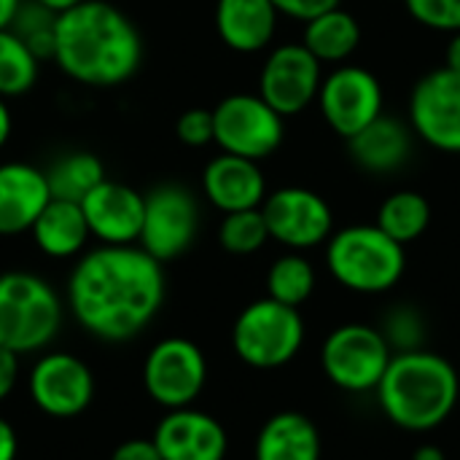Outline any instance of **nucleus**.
Masks as SVG:
<instances>
[{"label":"nucleus","instance_id":"obj_1","mask_svg":"<svg viewBox=\"0 0 460 460\" xmlns=\"http://www.w3.org/2000/svg\"><path fill=\"white\" fill-rule=\"evenodd\" d=\"M162 261L140 245H102L78 259L67 280V307L102 342L137 337L162 310Z\"/></svg>","mask_w":460,"mask_h":460},{"label":"nucleus","instance_id":"obj_2","mask_svg":"<svg viewBox=\"0 0 460 460\" xmlns=\"http://www.w3.org/2000/svg\"><path fill=\"white\" fill-rule=\"evenodd\" d=\"M51 59L67 78L108 89L137 73L143 40L124 11L105 0H84L57 16Z\"/></svg>","mask_w":460,"mask_h":460},{"label":"nucleus","instance_id":"obj_3","mask_svg":"<svg viewBox=\"0 0 460 460\" xmlns=\"http://www.w3.org/2000/svg\"><path fill=\"white\" fill-rule=\"evenodd\" d=\"M460 399V375L456 367L431 350L396 353L377 385L383 415L404 431L439 429Z\"/></svg>","mask_w":460,"mask_h":460},{"label":"nucleus","instance_id":"obj_4","mask_svg":"<svg viewBox=\"0 0 460 460\" xmlns=\"http://www.w3.org/2000/svg\"><path fill=\"white\" fill-rule=\"evenodd\" d=\"M326 267L348 291L385 294L402 280L407 253L377 224H356L326 240Z\"/></svg>","mask_w":460,"mask_h":460},{"label":"nucleus","instance_id":"obj_5","mask_svg":"<svg viewBox=\"0 0 460 460\" xmlns=\"http://www.w3.org/2000/svg\"><path fill=\"white\" fill-rule=\"evenodd\" d=\"M62 326V299L32 272L0 275V345L27 356L43 350Z\"/></svg>","mask_w":460,"mask_h":460},{"label":"nucleus","instance_id":"obj_6","mask_svg":"<svg viewBox=\"0 0 460 460\" xmlns=\"http://www.w3.org/2000/svg\"><path fill=\"white\" fill-rule=\"evenodd\" d=\"M305 342V321L299 307L275 299L251 302L234 321L232 345L243 364L253 369H278L296 358Z\"/></svg>","mask_w":460,"mask_h":460},{"label":"nucleus","instance_id":"obj_7","mask_svg":"<svg viewBox=\"0 0 460 460\" xmlns=\"http://www.w3.org/2000/svg\"><path fill=\"white\" fill-rule=\"evenodd\" d=\"M394 358L383 332L367 323H345L334 329L321 348V367L332 385L348 394L377 391Z\"/></svg>","mask_w":460,"mask_h":460},{"label":"nucleus","instance_id":"obj_8","mask_svg":"<svg viewBox=\"0 0 460 460\" xmlns=\"http://www.w3.org/2000/svg\"><path fill=\"white\" fill-rule=\"evenodd\" d=\"M286 137L283 116L259 94H229L213 108V143L224 154L261 162Z\"/></svg>","mask_w":460,"mask_h":460},{"label":"nucleus","instance_id":"obj_9","mask_svg":"<svg viewBox=\"0 0 460 460\" xmlns=\"http://www.w3.org/2000/svg\"><path fill=\"white\" fill-rule=\"evenodd\" d=\"M199 232V205L186 186L162 183L146 194L140 248L156 261H172L183 256Z\"/></svg>","mask_w":460,"mask_h":460},{"label":"nucleus","instance_id":"obj_10","mask_svg":"<svg viewBox=\"0 0 460 460\" xmlns=\"http://www.w3.org/2000/svg\"><path fill=\"white\" fill-rule=\"evenodd\" d=\"M208 380V361L199 345L186 337L156 342L143 364L146 394L164 410L191 407Z\"/></svg>","mask_w":460,"mask_h":460},{"label":"nucleus","instance_id":"obj_11","mask_svg":"<svg viewBox=\"0 0 460 460\" xmlns=\"http://www.w3.org/2000/svg\"><path fill=\"white\" fill-rule=\"evenodd\" d=\"M318 108L326 124L345 140L358 135L367 124L383 116V84L361 65L334 67L318 89Z\"/></svg>","mask_w":460,"mask_h":460},{"label":"nucleus","instance_id":"obj_12","mask_svg":"<svg viewBox=\"0 0 460 460\" xmlns=\"http://www.w3.org/2000/svg\"><path fill=\"white\" fill-rule=\"evenodd\" d=\"M261 216L267 221L270 240L291 248L307 251L323 245L334 234L332 205L313 189L286 186L264 197Z\"/></svg>","mask_w":460,"mask_h":460},{"label":"nucleus","instance_id":"obj_13","mask_svg":"<svg viewBox=\"0 0 460 460\" xmlns=\"http://www.w3.org/2000/svg\"><path fill=\"white\" fill-rule=\"evenodd\" d=\"M410 127L431 148L460 154V73L437 67L410 94Z\"/></svg>","mask_w":460,"mask_h":460},{"label":"nucleus","instance_id":"obj_14","mask_svg":"<svg viewBox=\"0 0 460 460\" xmlns=\"http://www.w3.org/2000/svg\"><path fill=\"white\" fill-rule=\"evenodd\" d=\"M321 62L302 43H283L270 51L259 73V97L283 119L296 116L318 97Z\"/></svg>","mask_w":460,"mask_h":460},{"label":"nucleus","instance_id":"obj_15","mask_svg":"<svg viewBox=\"0 0 460 460\" xmlns=\"http://www.w3.org/2000/svg\"><path fill=\"white\" fill-rule=\"evenodd\" d=\"M27 391L32 404L49 418H75L94 399L92 369L73 353H46L35 361Z\"/></svg>","mask_w":460,"mask_h":460},{"label":"nucleus","instance_id":"obj_16","mask_svg":"<svg viewBox=\"0 0 460 460\" xmlns=\"http://www.w3.org/2000/svg\"><path fill=\"white\" fill-rule=\"evenodd\" d=\"M89 234L102 245H135L143 229L146 194L119 181H102L81 202Z\"/></svg>","mask_w":460,"mask_h":460},{"label":"nucleus","instance_id":"obj_17","mask_svg":"<svg viewBox=\"0 0 460 460\" xmlns=\"http://www.w3.org/2000/svg\"><path fill=\"white\" fill-rule=\"evenodd\" d=\"M151 439L162 460H224L229 450L224 426L191 407L167 410Z\"/></svg>","mask_w":460,"mask_h":460},{"label":"nucleus","instance_id":"obj_18","mask_svg":"<svg viewBox=\"0 0 460 460\" xmlns=\"http://www.w3.org/2000/svg\"><path fill=\"white\" fill-rule=\"evenodd\" d=\"M202 191L221 213H237L261 208L267 197V181L259 162L221 151L202 172Z\"/></svg>","mask_w":460,"mask_h":460},{"label":"nucleus","instance_id":"obj_19","mask_svg":"<svg viewBox=\"0 0 460 460\" xmlns=\"http://www.w3.org/2000/svg\"><path fill=\"white\" fill-rule=\"evenodd\" d=\"M49 199L51 191L43 170L24 162L0 164V234L3 237L30 232V226L49 205Z\"/></svg>","mask_w":460,"mask_h":460},{"label":"nucleus","instance_id":"obj_20","mask_svg":"<svg viewBox=\"0 0 460 460\" xmlns=\"http://www.w3.org/2000/svg\"><path fill=\"white\" fill-rule=\"evenodd\" d=\"M353 162L372 175H391L412 156V127L394 116H377L348 140Z\"/></svg>","mask_w":460,"mask_h":460},{"label":"nucleus","instance_id":"obj_21","mask_svg":"<svg viewBox=\"0 0 460 460\" xmlns=\"http://www.w3.org/2000/svg\"><path fill=\"white\" fill-rule=\"evenodd\" d=\"M278 8L272 0H218L216 30L218 38L237 54H256L267 49L278 30Z\"/></svg>","mask_w":460,"mask_h":460},{"label":"nucleus","instance_id":"obj_22","mask_svg":"<svg viewBox=\"0 0 460 460\" xmlns=\"http://www.w3.org/2000/svg\"><path fill=\"white\" fill-rule=\"evenodd\" d=\"M256 460H321V434L302 412L272 415L256 437Z\"/></svg>","mask_w":460,"mask_h":460},{"label":"nucleus","instance_id":"obj_23","mask_svg":"<svg viewBox=\"0 0 460 460\" xmlns=\"http://www.w3.org/2000/svg\"><path fill=\"white\" fill-rule=\"evenodd\" d=\"M32 243L38 245L40 253L51 259H70L78 256L86 245L89 226L84 218V210L78 202L67 199H49V205L40 210L35 224L30 226Z\"/></svg>","mask_w":460,"mask_h":460},{"label":"nucleus","instance_id":"obj_24","mask_svg":"<svg viewBox=\"0 0 460 460\" xmlns=\"http://www.w3.org/2000/svg\"><path fill=\"white\" fill-rule=\"evenodd\" d=\"M361 43V24L358 19L345 11L342 5L329 8L318 16H313L310 22H305V35H302V46L323 65H340L345 59H350L356 54Z\"/></svg>","mask_w":460,"mask_h":460},{"label":"nucleus","instance_id":"obj_25","mask_svg":"<svg viewBox=\"0 0 460 460\" xmlns=\"http://www.w3.org/2000/svg\"><path fill=\"white\" fill-rule=\"evenodd\" d=\"M102 181H105V167L92 151L65 154L46 170V183L51 197L67 202H81Z\"/></svg>","mask_w":460,"mask_h":460},{"label":"nucleus","instance_id":"obj_26","mask_svg":"<svg viewBox=\"0 0 460 460\" xmlns=\"http://www.w3.org/2000/svg\"><path fill=\"white\" fill-rule=\"evenodd\" d=\"M391 240H396L399 245L415 243L418 237H423V232L431 224V205L420 191H396L391 194L380 210H377V221H375Z\"/></svg>","mask_w":460,"mask_h":460},{"label":"nucleus","instance_id":"obj_27","mask_svg":"<svg viewBox=\"0 0 460 460\" xmlns=\"http://www.w3.org/2000/svg\"><path fill=\"white\" fill-rule=\"evenodd\" d=\"M313 291H315V270L302 253L280 256L267 272V294L280 305L299 307L313 296Z\"/></svg>","mask_w":460,"mask_h":460},{"label":"nucleus","instance_id":"obj_28","mask_svg":"<svg viewBox=\"0 0 460 460\" xmlns=\"http://www.w3.org/2000/svg\"><path fill=\"white\" fill-rule=\"evenodd\" d=\"M40 59L11 32L0 30V97H19L38 81Z\"/></svg>","mask_w":460,"mask_h":460},{"label":"nucleus","instance_id":"obj_29","mask_svg":"<svg viewBox=\"0 0 460 460\" xmlns=\"http://www.w3.org/2000/svg\"><path fill=\"white\" fill-rule=\"evenodd\" d=\"M57 16L54 11H49L46 5L35 3V0H22L13 22H11V32L38 57V59H51L54 57V43H57Z\"/></svg>","mask_w":460,"mask_h":460},{"label":"nucleus","instance_id":"obj_30","mask_svg":"<svg viewBox=\"0 0 460 460\" xmlns=\"http://www.w3.org/2000/svg\"><path fill=\"white\" fill-rule=\"evenodd\" d=\"M218 240H221L224 251H229L234 256H251V253L261 251L264 243L270 240L261 208L226 213V218L221 221V229H218Z\"/></svg>","mask_w":460,"mask_h":460},{"label":"nucleus","instance_id":"obj_31","mask_svg":"<svg viewBox=\"0 0 460 460\" xmlns=\"http://www.w3.org/2000/svg\"><path fill=\"white\" fill-rule=\"evenodd\" d=\"M383 337L391 345L394 356L396 353H410V350H420L423 340H426V321L420 315L418 307L412 305H396L388 310L385 321H383Z\"/></svg>","mask_w":460,"mask_h":460},{"label":"nucleus","instance_id":"obj_32","mask_svg":"<svg viewBox=\"0 0 460 460\" xmlns=\"http://www.w3.org/2000/svg\"><path fill=\"white\" fill-rule=\"evenodd\" d=\"M410 16L437 32H460V0H404Z\"/></svg>","mask_w":460,"mask_h":460},{"label":"nucleus","instance_id":"obj_33","mask_svg":"<svg viewBox=\"0 0 460 460\" xmlns=\"http://www.w3.org/2000/svg\"><path fill=\"white\" fill-rule=\"evenodd\" d=\"M175 135L181 143H186L191 148L213 143V111L191 108V111L181 113V119L175 124Z\"/></svg>","mask_w":460,"mask_h":460},{"label":"nucleus","instance_id":"obj_34","mask_svg":"<svg viewBox=\"0 0 460 460\" xmlns=\"http://www.w3.org/2000/svg\"><path fill=\"white\" fill-rule=\"evenodd\" d=\"M272 5L283 16H291L296 22H310L313 16H318L329 8H337L340 0H272Z\"/></svg>","mask_w":460,"mask_h":460},{"label":"nucleus","instance_id":"obj_35","mask_svg":"<svg viewBox=\"0 0 460 460\" xmlns=\"http://www.w3.org/2000/svg\"><path fill=\"white\" fill-rule=\"evenodd\" d=\"M111 460H162L154 439H127L121 442Z\"/></svg>","mask_w":460,"mask_h":460},{"label":"nucleus","instance_id":"obj_36","mask_svg":"<svg viewBox=\"0 0 460 460\" xmlns=\"http://www.w3.org/2000/svg\"><path fill=\"white\" fill-rule=\"evenodd\" d=\"M19 380V353L0 345V402L11 396Z\"/></svg>","mask_w":460,"mask_h":460},{"label":"nucleus","instance_id":"obj_37","mask_svg":"<svg viewBox=\"0 0 460 460\" xmlns=\"http://www.w3.org/2000/svg\"><path fill=\"white\" fill-rule=\"evenodd\" d=\"M19 456V439L8 420L0 418V460H16Z\"/></svg>","mask_w":460,"mask_h":460},{"label":"nucleus","instance_id":"obj_38","mask_svg":"<svg viewBox=\"0 0 460 460\" xmlns=\"http://www.w3.org/2000/svg\"><path fill=\"white\" fill-rule=\"evenodd\" d=\"M445 67L458 70L460 73V32H453V35H450L447 54H445Z\"/></svg>","mask_w":460,"mask_h":460},{"label":"nucleus","instance_id":"obj_39","mask_svg":"<svg viewBox=\"0 0 460 460\" xmlns=\"http://www.w3.org/2000/svg\"><path fill=\"white\" fill-rule=\"evenodd\" d=\"M11 129H13V119H11V111L5 105V97H0V148L8 143L11 137Z\"/></svg>","mask_w":460,"mask_h":460},{"label":"nucleus","instance_id":"obj_40","mask_svg":"<svg viewBox=\"0 0 460 460\" xmlns=\"http://www.w3.org/2000/svg\"><path fill=\"white\" fill-rule=\"evenodd\" d=\"M19 5H22V0H0V30H8L11 27Z\"/></svg>","mask_w":460,"mask_h":460},{"label":"nucleus","instance_id":"obj_41","mask_svg":"<svg viewBox=\"0 0 460 460\" xmlns=\"http://www.w3.org/2000/svg\"><path fill=\"white\" fill-rule=\"evenodd\" d=\"M412 460H447V458H445L442 447H437V445H423V447H418V450H415Z\"/></svg>","mask_w":460,"mask_h":460},{"label":"nucleus","instance_id":"obj_42","mask_svg":"<svg viewBox=\"0 0 460 460\" xmlns=\"http://www.w3.org/2000/svg\"><path fill=\"white\" fill-rule=\"evenodd\" d=\"M35 3L46 5V8H49V11H54V13H62V11H67V8H73V5H78V3H84V0H35Z\"/></svg>","mask_w":460,"mask_h":460}]
</instances>
